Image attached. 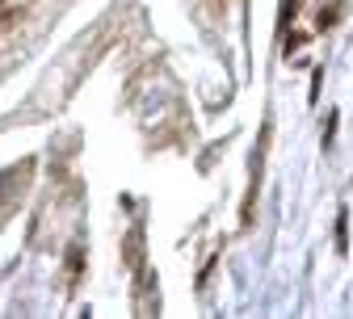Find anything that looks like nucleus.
Returning <instances> with one entry per match:
<instances>
[{
  "instance_id": "obj_1",
  "label": "nucleus",
  "mask_w": 353,
  "mask_h": 319,
  "mask_svg": "<svg viewBox=\"0 0 353 319\" xmlns=\"http://www.w3.org/2000/svg\"><path fill=\"white\" fill-rule=\"evenodd\" d=\"M26 13H30V0H0V34H9L13 25H21Z\"/></svg>"
},
{
  "instance_id": "obj_2",
  "label": "nucleus",
  "mask_w": 353,
  "mask_h": 319,
  "mask_svg": "<svg viewBox=\"0 0 353 319\" xmlns=\"http://www.w3.org/2000/svg\"><path fill=\"white\" fill-rule=\"evenodd\" d=\"M122 256H126V265L135 273H143V227H130V240H126Z\"/></svg>"
},
{
  "instance_id": "obj_3",
  "label": "nucleus",
  "mask_w": 353,
  "mask_h": 319,
  "mask_svg": "<svg viewBox=\"0 0 353 319\" xmlns=\"http://www.w3.org/2000/svg\"><path fill=\"white\" fill-rule=\"evenodd\" d=\"M63 260H68V265H63V269H68V282L76 286V278H80V269H84V248H80V244H72Z\"/></svg>"
},
{
  "instance_id": "obj_4",
  "label": "nucleus",
  "mask_w": 353,
  "mask_h": 319,
  "mask_svg": "<svg viewBox=\"0 0 353 319\" xmlns=\"http://www.w3.org/2000/svg\"><path fill=\"white\" fill-rule=\"evenodd\" d=\"M336 252H349V210H336Z\"/></svg>"
},
{
  "instance_id": "obj_5",
  "label": "nucleus",
  "mask_w": 353,
  "mask_h": 319,
  "mask_svg": "<svg viewBox=\"0 0 353 319\" xmlns=\"http://www.w3.org/2000/svg\"><path fill=\"white\" fill-rule=\"evenodd\" d=\"M294 9H299V0H282V13H278V30H290V21H294Z\"/></svg>"
},
{
  "instance_id": "obj_6",
  "label": "nucleus",
  "mask_w": 353,
  "mask_h": 319,
  "mask_svg": "<svg viewBox=\"0 0 353 319\" xmlns=\"http://www.w3.org/2000/svg\"><path fill=\"white\" fill-rule=\"evenodd\" d=\"M336 17H341V5H328V9H320V17H316V21H320V30H328Z\"/></svg>"
}]
</instances>
